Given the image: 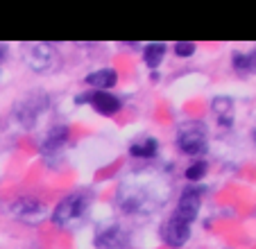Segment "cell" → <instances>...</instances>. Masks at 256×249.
<instances>
[{
  "label": "cell",
  "instance_id": "1",
  "mask_svg": "<svg viewBox=\"0 0 256 249\" xmlns=\"http://www.w3.org/2000/svg\"><path fill=\"white\" fill-rule=\"evenodd\" d=\"M177 150L186 156H202L208 150V130L202 120H188L177 130Z\"/></svg>",
  "mask_w": 256,
  "mask_h": 249
},
{
  "label": "cell",
  "instance_id": "2",
  "mask_svg": "<svg viewBox=\"0 0 256 249\" xmlns=\"http://www.w3.org/2000/svg\"><path fill=\"white\" fill-rule=\"evenodd\" d=\"M88 206H91V197L86 192H72L54 206L50 220L54 226H70L72 222L84 220V216L88 213Z\"/></svg>",
  "mask_w": 256,
  "mask_h": 249
},
{
  "label": "cell",
  "instance_id": "3",
  "mask_svg": "<svg viewBox=\"0 0 256 249\" xmlns=\"http://www.w3.org/2000/svg\"><path fill=\"white\" fill-rule=\"evenodd\" d=\"M206 192L204 186H198V184H188V186L182 190L177 200V206H174L172 211V220L182 222L186 226H193V222L198 220V213L202 208V195Z\"/></svg>",
  "mask_w": 256,
  "mask_h": 249
},
{
  "label": "cell",
  "instance_id": "4",
  "mask_svg": "<svg viewBox=\"0 0 256 249\" xmlns=\"http://www.w3.org/2000/svg\"><path fill=\"white\" fill-rule=\"evenodd\" d=\"M48 102H50L48 96H44V93H30V96H25L14 106L16 120L23 124L25 130H32L34 124H36V120H39V116L48 109Z\"/></svg>",
  "mask_w": 256,
  "mask_h": 249
},
{
  "label": "cell",
  "instance_id": "5",
  "mask_svg": "<svg viewBox=\"0 0 256 249\" xmlns=\"http://www.w3.org/2000/svg\"><path fill=\"white\" fill-rule=\"evenodd\" d=\"M75 104H91V109L100 116H116L122 109V100L112 91H86L75 96Z\"/></svg>",
  "mask_w": 256,
  "mask_h": 249
},
{
  "label": "cell",
  "instance_id": "6",
  "mask_svg": "<svg viewBox=\"0 0 256 249\" xmlns=\"http://www.w3.org/2000/svg\"><path fill=\"white\" fill-rule=\"evenodd\" d=\"M25 62H28V66L34 72L46 75V72L57 68L59 59H57V50H54L52 44H32L28 54H25Z\"/></svg>",
  "mask_w": 256,
  "mask_h": 249
},
{
  "label": "cell",
  "instance_id": "7",
  "mask_svg": "<svg viewBox=\"0 0 256 249\" xmlns=\"http://www.w3.org/2000/svg\"><path fill=\"white\" fill-rule=\"evenodd\" d=\"M68 138H70V127H68V124H54V127H50L48 134L44 136V140H41V145H39L41 154L50 156V154L59 152V150L68 143Z\"/></svg>",
  "mask_w": 256,
  "mask_h": 249
},
{
  "label": "cell",
  "instance_id": "8",
  "mask_svg": "<svg viewBox=\"0 0 256 249\" xmlns=\"http://www.w3.org/2000/svg\"><path fill=\"white\" fill-rule=\"evenodd\" d=\"M96 247L98 249H125L127 247V234L118 224H109L96 234Z\"/></svg>",
  "mask_w": 256,
  "mask_h": 249
},
{
  "label": "cell",
  "instance_id": "9",
  "mask_svg": "<svg viewBox=\"0 0 256 249\" xmlns=\"http://www.w3.org/2000/svg\"><path fill=\"white\" fill-rule=\"evenodd\" d=\"M84 84L96 88V91H109L118 84V72L114 68H98L84 77Z\"/></svg>",
  "mask_w": 256,
  "mask_h": 249
},
{
  "label": "cell",
  "instance_id": "10",
  "mask_svg": "<svg viewBox=\"0 0 256 249\" xmlns=\"http://www.w3.org/2000/svg\"><path fill=\"white\" fill-rule=\"evenodd\" d=\"M211 111L216 116L218 124L224 127V130H232L234 127V100L227 96H216L211 100Z\"/></svg>",
  "mask_w": 256,
  "mask_h": 249
},
{
  "label": "cell",
  "instance_id": "11",
  "mask_svg": "<svg viewBox=\"0 0 256 249\" xmlns=\"http://www.w3.org/2000/svg\"><path fill=\"white\" fill-rule=\"evenodd\" d=\"M12 211H14V216L23 218V220H30V218H36V220H39V216L46 213V206H44L41 200H34V197H20V200H16L14 204H12Z\"/></svg>",
  "mask_w": 256,
  "mask_h": 249
},
{
  "label": "cell",
  "instance_id": "12",
  "mask_svg": "<svg viewBox=\"0 0 256 249\" xmlns=\"http://www.w3.org/2000/svg\"><path fill=\"white\" fill-rule=\"evenodd\" d=\"M156 152H159V140L152 138V136H148L143 140H134L130 145V154L134 158H154Z\"/></svg>",
  "mask_w": 256,
  "mask_h": 249
},
{
  "label": "cell",
  "instance_id": "13",
  "mask_svg": "<svg viewBox=\"0 0 256 249\" xmlns=\"http://www.w3.org/2000/svg\"><path fill=\"white\" fill-rule=\"evenodd\" d=\"M164 57H166V44H161V41L148 44L143 48V62L150 70H156L161 66V62H164Z\"/></svg>",
  "mask_w": 256,
  "mask_h": 249
},
{
  "label": "cell",
  "instance_id": "14",
  "mask_svg": "<svg viewBox=\"0 0 256 249\" xmlns=\"http://www.w3.org/2000/svg\"><path fill=\"white\" fill-rule=\"evenodd\" d=\"M232 66L240 75H256V52H234Z\"/></svg>",
  "mask_w": 256,
  "mask_h": 249
},
{
  "label": "cell",
  "instance_id": "15",
  "mask_svg": "<svg viewBox=\"0 0 256 249\" xmlns=\"http://www.w3.org/2000/svg\"><path fill=\"white\" fill-rule=\"evenodd\" d=\"M206 172H208V163L204 161V158H200V161L190 163L188 168L184 170V177H186V182L188 184H198V182H202V179L206 177Z\"/></svg>",
  "mask_w": 256,
  "mask_h": 249
},
{
  "label": "cell",
  "instance_id": "16",
  "mask_svg": "<svg viewBox=\"0 0 256 249\" xmlns=\"http://www.w3.org/2000/svg\"><path fill=\"white\" fill-rule=\"evenodd\" d=\"M172 52L177 54L179 59H188L195 54V44H190V41H177V44L172 46Z\"/></svg>",
  "mask_w": 256,
  "mask_h": 249
},
{
  "label": "cell",
  "instance_id": "17",
  "mask_svg": "<svg viewBox=\"0 0 256 249\" xmlns=\"http://www.w3.org/2000/svg\"><path fill=\"white\" fill-rule=\"evenodd\" d=\"M7 62V46H0V66Z\"/></svg>",
  "mask_w": 256,
  "mask_h": 249
},
{
  "label": "cell",
  "instance_id": "18",
  "mask_svg": "<svg viewBox=\"0 0 256 249\" xmlns=\"http://www.w3.org/2000/svg\"><path fill=\"white\" fill-rule=\"evenodd\" d=\"M150 80H152V82H156V80H159V72L152 70V72H150Z\"/></svg>",
  "mask_w": 256,
  "mask_h": 249
},
{
  "label": "cell",
  "instance_id": "19",
  "mask_svg": "<svg viewBox=\"0 0 256 249\" xmlns=\"http://www.w3.org/2000/svg\"><path fill=\"white\" fill-rule=\"evenodd\" d=\"M252 140L256 143V127H254V132H252Z\"/></svg>",
  "mask_w": 256,
  "mask_h": 249
},
{
  "label": "cell",
  "instance_id": "20",
  "mask_svg": "<svg viewBox=\"0 0 256 249\" xmlns=\"http://www.w3.org/2000/svg\"><path fill=\"white\" fill-rule=\"evenodd\" d=\"M254 52H256V50H254Z\"/></svg>",
  "mask_w": 256,
  "mask_h": 249
}]
</instances>
